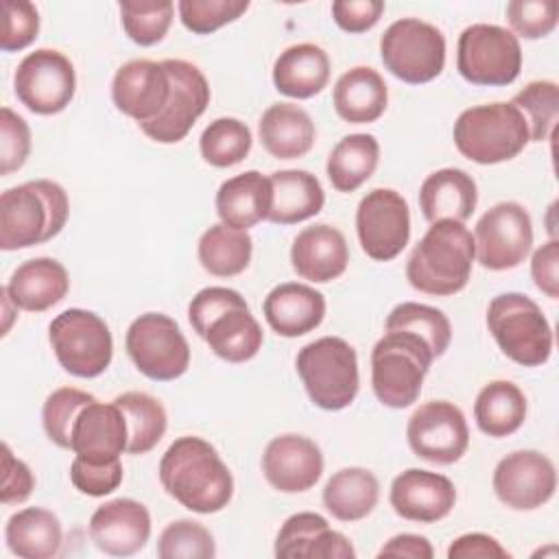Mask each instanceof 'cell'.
Listing matches in <instances>:
<instances>
[{"instance_id":"cell-1","label":"cell","mask_w":559,"mask_h":559,"mask_svg":"<svg viewBox=\"0 0 559 559\" xmlns=\"http://www.w3.org/2000/svg\"><path fill=\"white\" fill-rule=\"evenodd\" d=\"M159 483L194 513H218L234 496V478L216 448L194 435L175 439L159 461Z\"/></svg>"},{"instance_id":"cell-2","label":"cell","mask_w":559,"mask_h":559,"mask_svg":"<svg viewBox=\"0 0 559 559\" xmlns=\"http://www.w3.org/2000/svg\"><path fill=\"white\" fill-rule=\"evenodd\" d=\"M476 258L474 236L459 221L430 223L406 262L408 284L426 295L450 297L463 290Z\"/></svg>"},{"instance_id":"cell-3","label":"cell","mask_w":559,"mask_h":559,"mask_svg":"<svg viewBox=\"0 0 559 559\" xmlns=\"http://www.w3.org/2000/svg\"><path fill=\"white\" fill-rule=\"evenodd\" d=\"M66 190L50 179H35L0 194V249L15 251L52 240L68 221Z\"/></svg>"},{"instance_id":"cell-4","label":"cell","mask_w":559,"mask_h":559,"mask_svg":"<svg viewBox=\"0 0 559 559\" xmlns=\"http://www.w3.org/2000/svg\"><path fill=\"white\" fill-rule=\"evenodd\" d=\"M452 138L463 157L485 166L518 157L531 142L528 124L511 103H487L461 111Z\"/></svg>"},{"instance_id":"cell-5","label":"cell","mask_w":559,"mask_h":559,"mask_svg":"<svg viewBox=\"0 0 559 559\" xmlns=\"http://www.w3.org/2000/svg\"><path fill=\"white\" fill-rule=\"evenodd\" d=\"M435 356L426 341L411 332L386 330L371 349V386L389 408L411 406L419 393Z\"/></svg>"},{"instance_id":"cell-6","label":"cell","mask_w":559,"mask_h":559,"mask_svg":"<svg viewBox=\"0 0 559 559\" xmlns=\"http://www.w3.org/2000/svg\"><path fill=\"white\" fill-rule=\"evenodd\" d=\"M487 328L500 352L522 367H539L552 354L550 323L522 293L496 295L487 308Z\"/></svg>"},{"instance_id":"cell-7","label":"cell","mask_w":559,"mask_h":559,"mask_svg":"<svg viewBox=\"0 0 559 559\" xmlns=\"http://www.w3.org/2000/svg\"><path fill=\"white\" fill-rule=\"evenodd\" d=\"M308 397L323 411L349 406L358 393L356 349L338 338L323 336L304 345L295 360Z\"/></svg>"},{"instance_id":"cell-8","label":"cell","mask_w":559,"mask_h":559,"mask_svg":"<svg viewBox=\"0 0 559 559\" xmlns=\"http://www.w3.org/2000/svg\"><path fill=\"white\" fill-rule=\"evenodd\" d=\"M384 68L404 83L419 85L437 79L445 66L443 33L419 17L395 20L380 37Z\"/></svg>"},{"instance_id":"cell-9","label":"cell","mask_w":559,"mask_h":559,"mask_svg":"<svg viewBox=\"0 0 559 559\" xmlns=\"http://www.w3.org/2000/svg\"><path fill=\"white\" fill-rule=\"evenodd\" d=\"M48 338L59 365L76 378L100 376L114 356L111 332L92 310H63L50 321Z\"/></svg>"},{"instance_id":"cell-10","label":"cell","mask_w":559,"mask_h":559,"mask_svg":"<svg viewBox=\"0 0 559 559\" xmlns=\"http://www.w3.org/2000/svg\"><path fill=\"white\" fill-rule=\"evenodd\" d=\"M456 70L472 85H509L522 70L520 41L498 24H472L459 35Z\"/></svg>"},{"instance_id":"cell-11","label":"cell","mask_w":559,"mask_h":559,"mask_svg":"<svg viewBox=\"0 0 559 559\" xmlns=\"http://www.w3.org/2000/svg\"><path fill=\"white\" fill-rule=\"evenodd\" d=\"M124 347L135 369L157 382L177 380L190 365V345L181 328L162 312H144L133 319Z\"/></svg>"},{"instance_id":"cell-12","label":"cell","mask_w":559,"mask_h":559,"mask_svg":"<svg viewBox=\"0 0 559 559\" xmlns=\"http://www.w3.org/2000/svg\"><path fill=\"white\" fill-rule=\"evenodd\" d=\"M17 100L39 116L63 111L76 92V72L72 61L55 48L28 52L13 74Z\"/></svg>"},{"instance_id":"cell-13","label":"cell","mask_w":559,"mask_h":559,"mask_svg":"<svg viewBox=\"0 0 559 559\" xmlns=\"http://www.w3.org/2000/svg\"><path fill=\"white\" fill-rule=\"evenodd\" d=\"M356 231L362 251L376 262L397 258L411 238L406 199L391 188L369 190L356 210Z\"/></svg>"},{"instance_id":"cell-14","label":"cell","mask_w":559,"mask_h":559,"mask_svg":"<svg viewBox=\"0 0 559 559\" xmlns=\"http://www.w3.org/2000/svg\"><path fill=\"white\" fill-rule=\"evenodd\" d=\"M474 247L478 262L489 271H507L522 264L533 247L528 212L513 201L489 207L476 223Z\"/></svg>"},{"instance_id":"cell-15","label":"cell","mask_w":559,"mask_h":559,"mask_svg":"<svg viewBox=\"0 0 559 559\" xmlns=\"http://www.w3.org/2000/svg\"><path fill=\"white\" fill-rule=\"evenodd\" d=\"M406 439L419 459L452 465L469 445V428L459 406L445 400H430L408 417Z\"/></svg>"},{"instance_id":"cell-16","label":"cell","mask_w":559,"mask_h":559,"mask_svg":"<svg viewBox=\"0 0 559 559\" xmlns=\"http://www.w3.org/2000/svg\"><path fill=\"white\" fill-rule=\"evenodd\" d=\"M164 66L173 83L170 100L155 120L140 124V129L159 144H175L190 133L192 124L207 109L210 85L203 72L190 61L164 59Z\"/></svg>"},{"instance_id":"cell-17","label":"cell","mask_w":559,"mask_h":559,"mask_svg":"<svg viewBox=\"0 0 559 559\" xmlns=\"http://www.w3.org/2000/svg\"><path fill=\"white\" fill-rule=\"evenodd\" d=\"M493 491L513 511H533L546 504L557 489L552 461L537 450H515L493 469Z\"/></svg>"},{"instance_id":"cell-18","label":"cell","mask_w":559,"mask_h":559,"mask_svg":"<svg viewBox=\"0 0 559 559\" xmlns=\"http://www.w3.org/2000/svg\"><path fill=\"white\" fill-rule=\"evenodd\" d=\"M173 83L164 61L133 59L120 66L111 81V100L118 111L138 124L155 120L170 100Z\"/></svg>"},{"instance_id":"cell-19","label":"cell","mask_w":559,"mask_h":559,"mask_svg":"<svg viewBox=\"0 0 559 559\" xmlns=\"http://www.w3.org/2000/svg\"><path fill=\"white\" fill-rule=\"evenodd\" d=\"M262 472L282 493L308 491L323 474L321 448L304 435H280L264 448Z\"/></svg>"},{"instance_id":"cell-20","label":"cell","mask_w":559,"mask_h":559,"mask_svg":"<svg viewBox=\"0 0 559 559\" xmlns=\"http://www.w3.org/2000/svg\"><path fill=\"white\" fill-rule=\"evenodd\" d=\"M389 502L400 518L432 524L454 509L456 489L443 474L411 467L393 478Z\"/></svg>"},{"instance_id":"cell-21","label":"cell","mask_w":559,"mask_h":559,"mask_svg":"<svg viewBox=\"0 0 559 559\" xmlns=\"http://www.w3.org/2000/svg\"><path fill=\"white\" fill-rule=\"evenodd\" d=\"M90 537L105 555L131 557L140 552L151 537L148 509L133 498L109 500L92 513Z\"/></svg>"},{"instance_id":"cell-22","label":"cell","mask_w":559,"mask_h":559,"mask_svg":"<svg viewBox=\"0 0 559 559\" xmlns=\"http://www.w3.org/2000/svg\"><path fill=\"white\" fill-rule=\"evenodd\" d=\"M277 559H354L349 539L330 528L328 520L312 511L290 515L275 539Z\"/></svg>"},{"instance_id":"cell-23","label":"cell","mask_w":559,"mask_h":559,"mask_svg":"<svg viewBox=\"0 0 559 559\" xmlns=\"http://www.w3.org/2000/svg\"><path fill=\"white\" fill-rule=\"evenodd\" d=\"M127 439L129 432L120 406L94 400L79 413L72 426L70 450L85 461L107 463L127 452Z\"/></svg>"},{"instance_id":"cell-24","label":"cell","mask_w":559,"mask_h":559,"mask_svg":"<svg viewBox=\"0 0 559 559\" xmlns=\"http://www.w3.org/2000/svg\"><path fill=\"white\" fill-rule=\"evenodd\" d=\"M349 262L345 236L325 223L301 229L290 247V264L301 280L325 284L341 277Z\"/></svg>"},{"instance_id":"cell-25","label":"cell","mask_w":559,"mask_h":559,"mask_svg":"<svg viewBox=\"0 0 559 559\" xmlns=\"http://www.w3.org/2000/svg\"><path fill=\"white\" fill-rule=\"evenodd\" d=\"M262 312L273 332L295 338L321 325L325 317V297L308 284L284 282L264 297Z\"/></svg>"},{"instance_id":"cell-26","label":"cell","mask_w":559,"mask_h":559,"mask_svg":"<svg viewBox=\"0 0 559 559\" xmlns=\"http://www.w3.org/2000/svg\"><path fill=\"white\" fill-rule=\"evenodd\" d=\"M4 288L15 308L44 312L68 295L70 277L66 266L55 258H33L11 273Z\"/></svg>"},{"instance_id":"cell-27","label":"cell","mask_w":559,"mask_h":559,"mask_svg":"<svg viewBox=\"0 0 559 559\" xmlns=\"http://www.w3.org/2000/svg\"><path fill=\"white\" fill-rule=\"evenodd\" d=\"M478 203V188L472 175L461 168L430 173L419 188V207L428 223L443 218L465 223Z\"/></svg>"},{"instance_id":"cell-28","label":"cell","mask_w":559,"mask_h":559,"mask_svg":"<svg viewBox=\"0 0 559 559\" xmlns=\"http://www.w3.org/2000/svg\"><path fill=\"white\" fill-rule=\"evenodd\" d=\"M271 201L269 177L258 170H247L221 183L216 192V214L223 225L247 231L269 218Z\"/></svg>"},{"instance_id":"cell-29","label":"cell","mask_w":559,"mask_h":559,"mask_svg":"<svg viewBox=\"0 0 559 559\" xmlns=\"http://www.w3.org/2000/svg\"><path fill=\"white\" fill-rule=\"evenodd\" d=\"M330 81V57L317 44L288 46L273 63V85L290 98H312Z\"/></svg>"},{"instance_id":"cell-30","label":"cell","mask_w":559,"mask_h":559,"mask_svg":"<svg viewBox=\"0 0 559 559\" xmlns=\"http://www.w3.org/2000/svg\"><path fill=\"white\" fill-rule=\"evenodd\" d=\"M258 133L264 151L277 159L304 157L317 138L308 111L293 103L271 105L258 122Z\"/></svg>"},{"instance_id":"cell-31","label":"cell","mask_w":559,"mask_h":559,"mask_svg":"<svg viewBox=\"0 0 559 559\" xmlns=\"http://www.w3.org/2000/svg\"><path fill=\"white\" fill-rule=\"evenodd\" d=\"M269 181L273 201L266 221L275 225H295L323 210L325 192L312 173L297 168L275 170L269 175Z\"/></svg>"},{"instance_id":"cell-32","label":"cell","mask_w":559,"mask_h":559,"mask_svg":"<svg viewBox=\"0 0 559 559\" xmlns=\"http://www.w3.org/2000/svg\"><path fill=\"white\" fill-rule=\"evenodd\" d=\"M389 100V90L382 74L369 66H356L338 76L332 103L336 114L352 124L376 122Z\"/></svg>"},{"instance_id":"cell-33","label":"cell","mask_w":559,"mask_h":559,"mask_svg":"<svg viewBox=\"0 0 559 559\" xmlns=\"http://www.w3.org/2000/svg\"><path fill=\"white\" fill-rule=\"evenodd\" d=\"M4 539L20 559H50L63 542L61 522L44 507H26L7 520Z\"/></svg>"},{"instance_id":"cell-34","label":"cell","mask_w":559,"mask_h":559,"mask_svg":"<svg viewBox=\"0 0 559 559\" xmlns=\"http://www.w3.org/2000/svg\"><path fill=\"white\" fill-rule=\"evenodd\" d=\"M380 498V483L365 467H343L323 487V507L341 522L367 518Z\"/></svg>"},{"instance_id":"cell-35","label":"cell","mask_w":559,"mask_h":559,"mask_svg":"<svg viewBox=\"0 0 559 559\" xmlns=\"http://www.w3.org/2000/svg\"><path fill=\"white\" fill-rule=\"evenodd\" d=\"M476 426L493 437H509L526 419V397L522 389L509 380H493L485 384L474 402Z\"/></svg>"},{"instance_id":"cell-36","label":"cell","mask_w":559,"mask_h":559,"mask_svg":"<svg viewBox=\"0 0 559 559\" xmlns=\"http://www.w3.org/2000/svg\"><path fill=\"white\" fill-rule=\"evenodd\" d=\"M203 341L218 358L227 362H247L260 352L264 334L249 306H242L216 317Z\"/></svg>"},{"instance_id":"cell-37","label":"cell","mask_w":559,"mask_h":559,"mask_svg":"<svg viewBox=\"0 0 559 559\" xmlns=\"http://www.w3.org/2000/svg\"><path fill=\"white\" fill-rule=\"evenodd\" d=\"M380 144L371 133H352L338 140L328 155V179L338 192H354L376 170Z\"/></svg>"},{"instance_id":"cell-38","label":"cell","mask_w":559,"mask_h":559,"mask_svg":"<svg viewBox=\"0 0 559 559\" xmlns=\"http://www.w3.org/2000/svg\"><path fill=\"white\" fill-rule=\"evenodd\" d=\"M199 262L201 266L216 277L240 275L253 253V240L247 231L227 227L223 223L210 225L199 238Z\"/></svg>"},{"instance_id":"cell-39","label":"cell","mask_w":559,"mask_h":559,"mask_svg":"<svg viewBox=\"0 0 559 559\" xmlns=\"http://www.w3.org/2000/svg\"><path fill=\"white\" fill-rule=\"evenodd\" d=\"M127 421V454H146L164 437L168 417L162 402L144 391H127L114 400Z\"/></svg>"},{"instance_id":"cell-40","label":"cell","mask_w":559,"mask_h":559,"mask_svg":"<svg viewBox=\"0 0 559 559\" xmlns=\"http://www.w3.org/2000/svg\"><path fill=\"white\" fill-rule=\"evenodd\" d=\"M384 330H402L419 336L428 343L435 358L445 354L452 338L450 319L439 308L417 301H404L395 306L386 317Z\"/></svg>"},{"instance_id":"cell-41","label":"cell","mask_w":559,"mask_h":559,"mask_svg":"<svg viewBox=\"0 0 559 559\" xmlns=\"http://www.w3.org/2000/svg\"><path fill=\"white\" fill-rule=\"evenodd\" d=\"M251 131L238 118H216L210 122L201 138L199 148L201 157L216 168H229L242 162L251 151Z\"/></svg>"},{"instance_id":"cell-42","label":"cell","mask_w":559,"mask_h":559,"mask_svg":"<svg viewBox=\"0 0 559 559\" xmlns=\"http://www.w3.org/2000/svg\"><path fill=\"white\" fill-rule=\"evenodd\" d=\"M118 9L127 37L138 46L159 44L166 37L175 13L170 0H122Z\"/></svg>"},{"instance_id":"cell-43","label":"cell","mask_w":559,"mask_h":559,"mask_svg":"<svg viewBox=\"0 0 559 559\" xmlns=\"http://www.w3.org/2000/svg\"><path fill=\"white\" fill-rule=\"evenodd\" d=\"M511 105L522 111L531 142H544L552 135L559 118V87L555 81H531L513 96Z\"/></svg>"},{"instance_id":"cell-44","label":"cell","mask_w":559,"mask_h":559,"mask_svg":"<svg viewBox=\"0 0 559 559\" xmlns=\"http://www.w3.org/2000/svg\"><path fill=\"white\" fill-rule=\"evenodd\" d=\"M96 397L87 391L74 389V386H61L57 391H52L41 408V424L44 430L48 435V439L52 443H57L59 448H68L72 445V426L79 417V413L94 402Z\"/></svg>"},{"instance_id":"cell-45","label":"cell","mask_w":559,"mask_h":559,"mask_svg":"<svg viewBox=\"0 0 559 559\" xmlns=\"http://www.w3.org/2000/svg\"><path fill=\"white\" fill-rule=\"evenodd\" d=\"M214 555V537L201 522L175 520L159 533L157 557L162 559H212Z\"/></svg>"},{"instance_id":"cell-46","label":"cell","mask_w":559,"mask_h":559,"mask_svg":"<svg viewBox=\"0 0 559 559\" xmlns=\"http://www.w3.org/2000/svg\"><path fill=\"white\" fill-rule=\"evenodd\" d=\"M247 9L249 0H181L177 4L181 24L197 35L218 31L238 20Z\"/></svg>"},{"instance_id":"cell-47","label":"cell","mask_w":559,"mask_h":559,"mask_svg":"<svg viewBox=\"0 0 559 559\" xmlns=\"http://www.w3.org/2000/svg\"><path fill=\"white\" fill-rule=\"evenodd\" d=\"M507 20L513 35L539 39L555 31L559 22V4L555 0H511L507 4Z\"/></svg>"},{"instance_id":"cell-48","label":"cell","mask_w":559,"mask_h":559,"mask_svg":"<svg viewBox=\"0 0 559 559\" xmlns=\"http://www.w3.org/2000/svg\"><path fill=\"white\" fill-rule=\"evenodd\" d=\"M2 13L0 48L4 52H13L31 46L39 33V13L35 4L26 0H4Z\"/></svg>"},{"instance_id":"cell-49","label":"cell","mask_w":559,"mask_h":559,"mask_svg":"<svg viewBox=\"0 0 559 559\" xmlns=\"http://www.w3.org/2000/svg\"><path fill=\"white\" fill-rule=\"evenodd\" d=\"M31 153V129L11 107L0 109V175L20 170Z\"/></svg>"},{"instance_id":"cell-50","label":"cell","mask_w":559,"mask_h":559,"mask_svg":"<svg viewBox=\"0 0 559 559\" xmlns=\"http://www.w3.org/2000/svg\"><path fill=\"white\" fill-rule=\"evenodd\" d=\"M122 474L124 472H122L120 459L107 461V463H94V461L74 456L70 465V480L74 489L92 498H100L116 491L118 485L122 483Z\"/></svg>"},{"instance_id":"cell-51","label":"cell","mask_w":559,"mask_h":559,"mask_svg":"<svg viewBox=\"0 0 559 559\" xmlns=\"http://www.w3.org/2000/svg\"><path fill=\"white\" fill-rule=\"evenodd\" d=\"M242 306H247V301L238 290L225 288V286H207L192 297L188 306V319L192 330L203 338L210 323L216 317H221L231 308H242Z\"/></svg>"},{"instance_id":"cell-52","label":"cell","mask_w":559,"mask_h":559,"mask_svg":"<svg viewBox=\"0 0 559 559\" xmlns=\"http://www.w3.org/2000/svg\"><path fill=\"white\" fill-rule=\"evenodd\" d=\"M33 487H35V478L28 465L15 459L11 448L2 443V487H0L2 504L24 502L31 496Z\"/></svg>"},{"instance_id":"cell-53","label":"cell","mask_w":559,"mask_h":559,"mask_svg":"<svg viewBox=\"0 0 559 559\" xmlns=\"http://www.w3.org/2000/svg\"><path fill=\"white\" fill-rule=\"evenodd\" d=\"M384 11L382 0H336L332 2L334 22L347 33H365L373 28Z\"/></svg>"},{"instance_id":"cell-54","label":"cell","mask_w":559,"mask_h":559,"mask_svg":"<svg viewBox=\"0 0 559 559\" xmlns=\"http://www.w3.org/2000/svg\"><path fill=\"white\" fill-rule=\"evenodd\" d=\"M531 275L535 286L550 299L559 297V242L550 238L531 258Z\"/></svg>"},{"instance_id":"cell-55","label":"cell","mask_w":559,"mask_h":559,"mask_svg":"<svg viewBox=\"0 0 559 559\" xmlns=\"http://www.w3.org/2000/svg\"><path fill=\"white\" fill-rule=\"evenodd\" d=\"M450 559H509L511 552L500 542L485 533H465L448 548Z\"/></svg>"},{"instance_id":"cell-56","label":"cell","mask_w":559,"mask_h":559,"mask_svg":"<svg viewBox=\"0 0 559 559\" xmlns=\"http://www.w3.org/2000/svg\"><path fill=\"white\" fill-rule=\"evenodd\" d=\"M435 550L424 535L400 533L391 537L380 550L378 557H408V559H432Z\"/></svg>"}]
</instances>
